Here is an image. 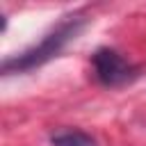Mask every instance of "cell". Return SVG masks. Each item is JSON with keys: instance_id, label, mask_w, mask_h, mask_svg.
Segmentation results:
<instances>
[{"instance_id": "cell-1", "label": "cell", "mask_w": 146, "mask_h": 146, "mask_svg": "<svg viewBox=\"0 0 146 146\" xmlns=\"http://www.w3.org/2000/svg\"><path fill=\"white\" fill-rule=\"evenodd\" d=\"M84 21L82 18H66L62 21L57 27H52L39 43H34L32 48L23 50L21 55H11L2 62V73H23V71H32L46 62H50L52 57H57L62 52V48L75 39V34L82 30Z\"/></svg>"}, {"instance_id": "cell-3", "label": "cell", "mask_w": 146, "mask_h": 146, "mask_svg": "<svg viewBox=\"0 0 146 146\" xmlns=\"http://www.w3.org/2000/svg\"><path fill=\"white\" fill-rule=\"evenodd\" d=\"M52 146H96V139L82 130H62L50 137Z\"/></svg>"}, {"instance_id": "cell-2", "label": "cell", "mask_w": 146, "mask_h": 146, "mask_svg": "<svg viewBox=\"0 0 146 146\" xmlns=\"http://www.w3.org/2000/svg\"><path fill=\"white\" fill-rule=\"evenodd\" d=\"M91 66L96 80L105 87H121L137 78V66L112 48H98L91 57Z\"/></svg>"}]
</instances>
